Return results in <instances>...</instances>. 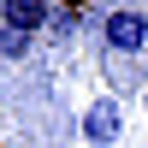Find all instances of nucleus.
<instances>
[{
	"label": "nucleus",
	"instance_id": "obj_4",
	"mask_svg": "<svg viewBox=\"0 0 148 148\" xmlns=\"http://www.w3.org/2000/svg\"><path fill=\"white\" fill-rule=\"evenodd\" d=\"M77 18H83L77 6H53V18H47V42H71V36H77Z\"/></svg>",
	"mask_w": 148,
	"mask_h": 148
},
{
	"label": "nucleus",
	"instance_id": "obj_3",
	"mask_svg": "<svg viewBox=\"0 0 148 148\" xmlns=\"http://www.w3.org/2000/svg\"><path fill=\"white\" fill-rule=\"evenodd\" d=\"M47 18H53V6H42V0H0V24L24 36H47Z\"/></svg>",
	"mask_w": 148,
	"mask_h": 148
},
{
	"label": "nucleus",
	"instance_id": "obj_1",
	"mask_svg": "<svg viewBox=\"0 0 148 148\" xmlns=\"http://www.w3.org/2000/svg\"><path fill=\"white\" fill-rule=\"evenodd\" d=\"M101 47L119 59L148 53V6H107L101 12Z\"/></svg>",
	"mask_w": 148,
	"mask_h": 148
},
{
	"label": "nucleus",
	"instance_id": "obj_2",
	"mask_svg": "<svg viewBox=\"0 0 148 148\" xmlns=\"http://www.w3.org/2000/svg\"><path fill=\"white\" fill-rule=\"evenodd\" d=\"M83 142H89V148H113L119 136H125V113H119V101H113V95H101V101H89V107H83Z\"/></svg>",
	"mask_w": 148,
	"mask_h": 148
},
{
	"label": "nucleus",
	"instance_id": "obj_6",
	"mask_svg": "<svg viewBox=\"0 0 148 148\" xmlns=\"http://www.w3.org/2000/svg\"><path fill=\"white\" fill-rule=\"evenodd\" d=\"M142 107H148V89H142Z\"/></svg>",
	"mask_w": 148,
	"mask_h": 148
},
{
	"label": "nucleus",
	"instance_id": "obj_5",
	"mask_svg": "<svg viewBox=\"0 0 148 148\" xmlns=\"http://www.w3.org/2000/svg\"><path fill=\"white\" fill-rule=\"evenodd\" d=\"M30 42H36V36H24V30H12V24H0V53H6V59H24V53H30Z\"/></svg>",
	"mask_w": 148,
	"mask_h": 148
}]
</instances>
